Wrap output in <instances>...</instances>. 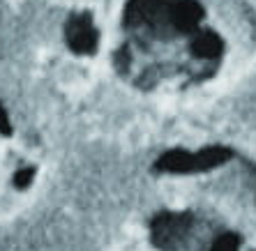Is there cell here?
I'll list each match as a JSON object with an SVG mask.
<instances>
[{"mask_svg": "<svg viewBox=\"0 0 256 251\" xmlns=\"http://www.w3.org/2000/svg\"><path fill=\"white\" fill-rule=\"evenodd\" d=\"M118 60L148 90L185 97L242 72L256 53L250 0H130Z\"/></svg>", "mask_w": 256, "mask_h": 251, "instance_id": "obj_1", "label": "cell"}, {"mask_svg": "<svg viewBox=\"0 0 256 251\" xmlns=\"http://www.w3.org/2000/svg\"><path fill=\"white\" fill-rule=\"evenodd\" d=\"M67 39H70L72 48L78 53H88L95 48V30L86 18H72L67 23Z\"/></svg>", "mask_w": 256, "mask_h": 251, "instance_id": "obj_2", "label": "cell"}, {"mask_svg": "<svg viewBox=\"0 0 256 251\" xmlns=\"http://www.w3.org/2000/svg\"><path fill=\"white\" fill-rule=\"evenodd\" d=\"M30 180H32V171H30V168H26V171H21V173L16 175V185L18 187H26Z\"/></svg>", "mask_w": 256, "mask_h": 251, "instance_id": "obj_3", "label": "cell"}, {"mask_svg": "<svg viewBox=\"0 0 256 251\" xmlns=\"http://www.w3.org/2000/svg\"><path fill=\"white\" fill-rule=\"evenodd\" d=\"M0 129L5 134H10V122H7V115L2 113V111H0Z\"/></svg>", "mask_w": 256, "mask_h": 251, "instance_id": "obj_4", "label": "cell"}]
</instances>
